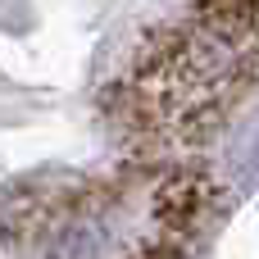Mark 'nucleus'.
I'll use <instances>...</instances> for the list:
<instances>
[{
	"label": "nucleus",
	"instance_id": "nucleus-1",
	"mask_svg": "<svg viewBox=\"0 0 259 259\" xmlns=\"http://www.w3.org/2000/svg\"><path fill=\"white\" fill-rule=\"evenodd\" d=\"M209 209V178L196 173V168H178L159 182L155 191V228L168 232V237H191L196 223L205 219Z\"/></svg>",
	"mask_w": 259,
	"mask_h": 259
}]
</instances>
